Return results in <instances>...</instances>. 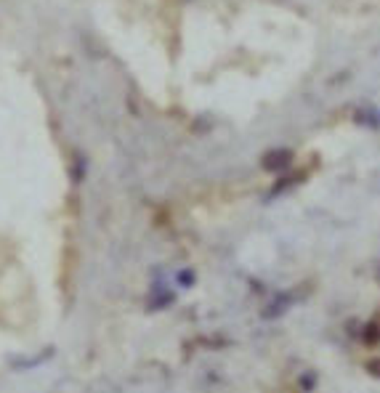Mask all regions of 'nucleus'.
<instances>
[{
    "label": "nucleus",
    "mask_w": 380,
    "mask_h": 393,
    "mask_svg": "<svg viewBox=\"0 0 380 393\" xmlns=\"http://www.w3.org/2000/svg\"><path fill=\"white\" fill-rule=\"evenodd\" d=\"M290 162V151H272V154H266V160H263V165L269 167V170H276V167L288 165Z\"/></svg>",
    "instance_id": "obj_1"
}]
</instances>
